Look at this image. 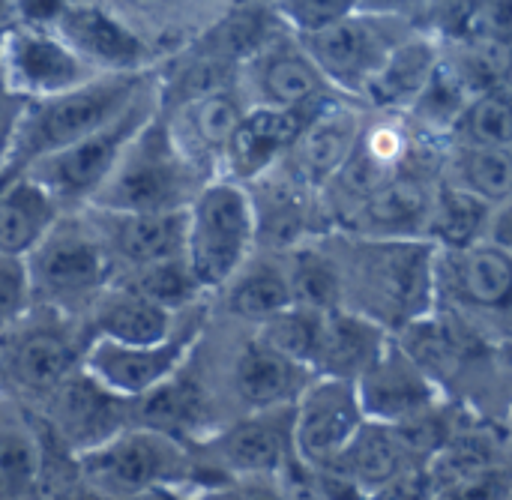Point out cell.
<instances>
[{"mask_svg": "<svg viewBox=\"0 0 512 500\" xmlns=\"http://www.w3.org/2000/svg\"><path fill=\"white\" fill-rule=\"evenodd\" d=\"M512 294L510 249L480 240L435 246V306L453 312H507Z\"/></svg>", "mask_w": 512, "mask_h": 500, "instance_id": "obj_11", "label": "cell"}, {"mask_svg": "<svg viewBox=\"0 0 512 500\" xmlns=\"http://www.w3.org/2000/svg\"><path fill=\"white\" fill-rule=\"evenodd\" d=\"M423 459L426 456L417 450V444L402 426L366 420L336 459L333 471L324 477H333L342 486L357 489L360 495L381 498L402 477L420 471Z\"/></svg>", "mask_w": 512, "mask_h": 500, "instance_id": "obj_14", "label": "cell"}, {"mask_svg": "<svg viewBox=\"0 0 512 500\" xmlns=\"http://www.w3.org/2000/svg\"><path fill=\"white\" fill-rule=\"evenodd\" d=\"M90 210L96 216L90 228L99 234L108 255H120L135 270L183 255L186 207L147 210V213H120V210H96V207Z\"/></svg>", "mask_w": 512, "mask_h": 500, "instance_id": "obj_18", "label": "cell"}, {"mask_svg": "<svg viewBox=\"0 0 512 500\" xmlns=\"http://www.w3.org/2000/svg\"><path fill=\"white\" fill-rule=\"evenodd\" d=\"M138 96H144V72H102L99 78L90 75L63 93L30 99L12 132L6 159L24 168L36 156L66 147L75 138L105 126Z\"/></svg>", "mask_w": 512, "mask_h": 500, "instance_id": "obj_3", "label": "cell"}, {"mask_svg": "<svg viewBox=\"0 0 512 500\" xmlns=\"http://www.w3.org/2000/svg\"><path fill=\"white\" fill-rule=\"evenodd\" d=\"M54 33L90 66L102 72H147L156 51L114 12L93 3H69Z\"/></svg>", "mask_w": 512, "mask_h": 500, "instance_id": "obj_15", "label": "cell"}, {"mask_svg": "<svg viewBox=\"0 0 512 500\" xmlns=\"http://www.w3.org/2000/svg\"><path fill=\"white\" fill-rule=\"evenodd\" d=\"M468 99H471V90L465 87L459 72L450 63L438 60V66L432 69V75L426 78V84L420 87L408 111L426 132L450 135Z\"/></svg>", "mask_w": 512, "mask_h": 500, "instance_id": "obj_35", "label": "cell"}, {"mask_svg": "<svg viewBox=\"0 0 512 500\" xmlns=\"http://www.w3.org/2000/svg\"><path fill=\"white\" fill-rule=\"evenodd\" d=\"M315 102L303 108H273V105L255 102L252 108H243V117L222 153L225 168L234 174L231 180L246 183V180H258L270 174V168L288 153L291 141L297 138Z\"/></svg>", "mask_w": 512, "mask_h": 500, "instance_id": "obj_16", "label": "cell"}, {"mask_svg": "<svg viewBox=\"0 0 512 500\" xmlns=\"http://www.w3.org/2000/svg\"><path fill=\"white\" fill-rule=\"evenodd\" d=\"M390 336H393V330H387L381 321H375L351 306L327 309V312H321L318 342H315V354H312V372L357 381V375L381 354V348L390 342Z\"/></svg>", "mask_w": 512, "mask_h": 500, "instance_id": "obj_21", "label": "cell"}, {"mask_svg": "<svg viewBox=\"0 0 512 500\" xmlns=\"http://www.w3.org/2000/svg\"><path fill=\"white\" fill-rule=\"evenodd\" d=\"M438 60L441 57L429 39L405 36L390 48L384 63L372 72L360 99H369L372 105L387 111H408L414 96L438 66Z\"/></svg>", "mask_w": 512, "mask_h": 500, "instance_id": "obj_29", "label": "cell"}, {"mask_svg": "<svg viewBox=\"0 0 512 500\" xmlns=\"http://www.w3.org/2000/svg\"><path fill=\"white\" fill-rule=\"evenodd\" d=\"M420 0H360V9H372V12H393L399 15V9L414 6Z\"/></svg>", "mask_w": 512, "mask_h": 500, "instance_id": "obj_43", "label": "cell"}, {"mask_svg": "<svg viewBox=\"0 0 512 500\" xmlns=\"http://www.w3.org/2000/svg\"><path fill=\"white\" fill-rule=\"evenodd\" d=\"M357 399L366 420L402 426L441 408V384L399 345L396 336L357 375Z\"/></svg>", "mask_w": 512, "mask_h": 500, "instance_id": "obj_12", "label": "cell"}, {"mask_svg": "<svg viewBox=\"0 0 512 500\" xmlns=\"http://www.w3.org/2000/svg\"><path fill=\"white\" fill-rule=\"evenodd\" d=\"M66 6H69V0H15V21L54 30V24Z\"/></svg>", "mask_w": 512, "mask_h": 500, "instance_id": "obj_42", "label": "cell"}, {"mask_svg": "<svg viewBox=\"0 0 512 500\" xmlns=\"http://www.w3.org/2000/svg\"><path fill=\"white\" fill-rule=\"evenodd\" d=\"M366 423L357 387L348 378L312 375L294 399L291 447L294 462L309 474H330L348 441Z\"/></svg>", "mask_w": 512, "mask_h": 500, "instance_id": "obj_8", "label": "cell"}, {"mask_svg": "<svg viewBox=\"0 0 512 500\" xmlns=\"http://www.w3.org/2000/svg\"><path fill=\"white\" fill-rule=\"evenodd\" d=\"M360 9V0H276V12L294 33L327 27Z\"/></svg>", "mask_w": 512, "mask_h": 500, "instance_id": "obj_40", "label": "cell"}, {"mask_svg": "<svg viewBox=\"0 0 512 500\" xmlns=\"http://www.w3.org/2000/svg\"><path fill=\"white\" fill-rule=\"evenodd\" d=\"M339 270L345 297H360L348 306L393 333L435 309V243L426 237L360 234V243L348 261H339Z\"/></svg>", "mask_w": 512, "mask_h": 500, "instance_id": "obj_1", "label": "cell"}, {"mask_svg": "<svg viewBox=\"0 0 512 500\" xmlns=\"http://www.w3.org/2000/svg\"><path fill=\"white\" fill-rule=\"evenodd\" d=\"M129 288L141 291L144 297L156 300L159 306L177 312L183 306H189L198 294H204L186 264L183 255L177 258H168V261H156V264H147V267H138L135 276L126 279Z\"/></svg>", "mask_w": 512, "mask_h": 500, "instance_id": "obj_39", "label": "cell"}, {"mask_svg": "<svg viewBox=\"0 0 512 500\" xmlns=\"http://www.w3.org/2000/svg\"><path fill=\"white\" fill-rule=\"evenodd\" d=\"M495 207L498 204H489L453 183H441L432 192L423 237L432 240L435 246H447V249L480 243V240H486L489 219H492Z\"/></svg>", "mask_w": 512, "mask_h": 500, "instance_id": "obj_30", "label": "cell"}, {"mask_svg": "<svg viewBox=\"0 0 512 500\" xmlns=\"http://www.w3.org/2000/svg\"><path fill=\"white\" fill-rule=\"evenodd\" d=\"M15 21V0H0V24Z\"/></svg>", "mask_w": 512, "mask_h": 500, "instance_id": "obj_44", "label": "cell"}, {"mask_svg": "<svg viewBox=\"0 0 512 500\" xmlns=\"http://www.w3.org/2000/svg\"><path fill=\"white\" fill-rule=\"evenodd\" d=\"M30 276V294L78 297L96 294L111 279V255L99 234L87 225H63L60 219L42 237V243L24 258Z\"/></svg>", "mask_w": 512, "mask_h": 500, "instance_id": "obj_13", "label": "cell"}, {"mask_svg": "<svg viewBox=\"0 0 512 500\" xmlns=\"http://www.w3.org/2000/svg\"><path fill=\"white\" fill-rule=\"evenodd\" d=\"M291 417L294 405L252 411V417L234 423L228 432L216 438L219 459L240 477H279L294 462L291 447Z\"/></svg>", "mask_w": 512, "mask_h": 500, "instance_id": "obj_19", "label": "cell"}, {"mask_svg": "<svg viewBox=\"0 0 512 500\" xmlns=\"http://www.w3.org/2000/svg\"><path fill=\"white\" fill-rule=\"evenodd\" d=\"M255 90L261 105L273 108H303L327 93V78L303 51V45H273L255 54Z\"/></svg>", "mask_w": 512, "mask_h": 500, "instance_id": "obj_27", "label": "cell"}, {"mask_svg": "<svg viewBox=\"0 0 512 500\" xmlns=\"http://www.w3.org/2000/svg\"><path fill=\"white\" fill-rule=\"evenodd\" d=\"M312 369L300 366L258 342H252L234 363V390L252 411L294 405L300 390L312 381Z\"/></svg>", "mask_w": 512, "mask_h": 500, "instance_id": "obj_28", "label": "cell"}, {"mask_svg": "<svg viewBox=\"0 0 512 500\" xmlns=\"http://www.w3.org/2000/svg\"><path fill=\"white\" fill-rule=\"evenodd\" d=\"M57 219V198L27 171H18L0 189V252L12 258H27Z\"/></svg>", "mask_w": 512, "mask_h": 500, "instance_id": "obj_26", "label": "cell"}, {"mask_svg": "<svg viewBox=\"0 0 512 500\" xmlns=\"http://www.w3.org/2000/svg\"><path fill=\"white\" fill-rule=\"evenodd\" d=\"M183 369H177L168 381H162L150 393L132 399L138 411V426H150L171 438H180L204 417V393Z\"/></svg>", "mask_w": 512, "mask_h": 500, "instance_id": "obj_31", "label": "cell"}, {"mask_svg": "<svg viewBox=\"0 0 512 500\" xmlns=\"http://www.w3.org/2000/svg\"><path fill=\"white\" fill-rule=\"evenodd\" d=\"M201 339L198 327H174L162 342L123 345L111 339L90 336L81 351V369L108 393L120 399H138L168 381L177 369H183Z\"/></svg>", "mask_w": 512, "mask_h": 500, "instance_id": "obj_9", "label": "cell"}, {"mask_svg": "<svg viewBox=\"0 0 512 500\" xmlns=\"http://www.w3.org/2000/svg\"><path fill=\"white\" fill-rule=\"evenodd\" d=\"M198 177L201 174L183 156L168 120L156 108L123 144L87 207L120 213L183 210L201 186Z\"/></svg>", "mask_w": 512, "mask_h": 500, "instance_id": "obj_2", "label": "cell"}, {"mask_svg": "<svg viewBox=\"0 0 512 500\" xmlns=\"http://www.w3.org/2000/svg\"><path fill=\"white\" fill-rule=\"evenodd\" d=\"M258 246L252 192L231 180L213 177L198 186L186 204V240L183 258L201 291H219L228 279L246 267Z\"/></svg>", "mask_w": 512, "mask_h": 500, "instance_id": "obj_4", "label": "cell"}, {"mask_svg": "<svg viewBox=\"0 0 512 500\" xmlns=\"http://www.w3.org/2000/svg\"><path fill=\"white\" fill-rule=\"evenodd\" d=\"M318 327H321V312L309 306L291 303L288 309L264 318L258 324V345L312 369V354L318 342Z\"/></svg>", "mask_w": 512, "mask_h": 500, "instance_id": "obj_37", "label": "cell"}, {"mask_svg": "<svg viewBox=\"0 0 512 500\" xmlns=\"http://www.w3.org/2000/svg\"><path fill=\"white\" fill-rule=\"evenodd\" d=\"M405 36V21L399 15L357 9L327 27L297 33V42L321 69L330 87L360 99L372 72Z\"/></svg>", "mask_w": 512, "mask_h": 500, "instance_id": "obj_6", "label": "cell"}, {"mask_svg": "<svg viewBox=\"0 0 512 500\" xmlns=\"http://www.w3.org/2000/svg\"><path fill=\"white\" fill-rule=\"evenodd\" d=\"M432 192L405 165L357 204V231L369 237H423Z\"/></svg>", "mask_w": 512, "mask_h": 500, "instance_id": "obj_25", "label": "cell"}, {"mask_svg": "<svg viewBox=\"0 0 512 500\" xmlns=\"http://www.w3.org/2000/svg\"><path fill=\"white\" fill-rule=\"evenodd\" d=\"M174 312L159 306L156 300L144 297L141 291L123 285H105L96 291L90 309V336L123 342V345H144L162 342L174 333ZM87 336V339H90Z\"/></svg>", "mask_w": 512, "mask_h": 500, "instance_id": "obj_24", "label": "cell"}, {"mask_svg": "<svg viewBox=\"0 0 512 500\" xmlns=\"http://www.w3.org/2000/svg\"><path fill=\"white\" fill-rule=\"evenodd\" d=\"M78 483L102 498H141L183 477L177 438L150 426H123L75 453Z\"/></svg>", "mask_w": 512, "mask_h": 500, "instance_id": "obj_5", "label": "cell"}, {"mask_svg": "<svg viewBox=\"0 0 512 500\" xmlns=\"http://www.w3.org/2000/svg\"><path fill=\"white\" fill-rule=\"evenodd\" d=\"M231 294H228V312L243 318V321H255L261 324L264 318L288 309L291 300V288H288V276L279 267L261 264L252 267L246 273H234L228 279Z\"/></svg>", "mask_w": 512, "mask_h": 500, "instance_id": "obj_34", "label": "cell"}, {"mask_svg": "<svg viewBox=\"0 0 512 500\" xmlns=\"http://www.w3.org/2000/svg\"><path fill=\"white\" fill-rule=\"evenodd\" d=\"M489 204H507L512 192L510 147L456 144L447 159V180Z\"/></svg>", "mask_w": 512, "mask_h": 500, "instance_id": "obj_32", "label": "cell"}, {"mask_svg": "<svg viewBox=\"0 0 512 500\" xmlns=\"http://www.w3.org/2000/svg\"><path fill=\"white\" fill-rule=\"evenodd\" d=\"M360 129L363 126L354 108L342 105L333 96H321L288 147L297 180L303 186L321 189L357 144Z\"/></svg>", "mask_w": 512, "mask_h": 500, "instance_id": "obj_17", "label": "cell"}, {"mask_svg": "<svg viewBox=\"0 0 512 500\" xmlns=\"http://www.w3.org/2000/svg\"><path fill=\"white\" fill-rule=\"evenodd\" d=\"M81 351L84 345H75L60 324L36 321L9 339L6 372L30 393H51L69 372L78 369Z\"/></svg>", "mask_w": 512, "mask_h": 500, "instance_id": "obj_22", "label": "cell"}, {"mask_svg": "<svg viewBox=\"0 0 512 500\" xmlns=\"http://www.w3.org/2000/svg\"><path fill=\"white\" fill-rule=\"evenodd\" d=\"M126 408H129V399H120V396L102 390L81 366L75 372H69L51 390L54 435L75 453L87 450L96 441L108 438L111 432L123 429Z\"/></svg>", "mask_w": 512, "mask_h": 500, "instance_id": "obj_20", "label": "cell"}, {"mask_svg": "<svg viewBox=\"0 0 512 500\" xmlns=\"http://www.w3.org/2000/svg\"><path fill=\"white\" fill-rule=\"evenodd\" d=\"M33 300L30 276L24 258H12L0 252V333H6Z\"/></svg>", "mask_w": 512, "mask_h": 500, "instance_id": "obj_41", "label": "cell"}, {"mask_svg": "<svg viewBox=\"0 0 512 500\" xmlns=\"http://www.w3.org/2000/svg\"><path fill=\"white\" fill-rule=\"evenodd\" d=\"M153 96H138L123 114L108 120L105 126L75 138L66 147H57L45 156H36L33 162L24 165V171L39 180L57 204L63 201H90V195L99 189L105 174L111 171L114 159L120 156L123 144L132 138V132L156 111Z\"/></svg>", "mask_w": 512, "mask_h": 500, "instance_id": "obj_7", "label": "cell"}, {"mask_svg": "<svg viewBox=\"0 0 512 500\" xmlns=\"http://www.w3.org/2000/svg\"><path fill=\"white\" fill-rule=\"evenodd\" d=\"M294 264L285 273L288 276V288H291V300L297 306H309L318 312L336 309L345 300V285H342V270L336 255L330 252H318L306 243L294 246Z\"/></svg>", "mask_w": 512, "mask_h": 500, "instance_id": "obj_33", "label": "cell"}, {"mask_svg": "<svg viewBox=\"0 0 512 500\" xmlns=\"http://www.w3.org/2000/svg\"><path fill=\"white\" fill-rule=\"evenodd\" d=\"M459 144H483V147H510L512 144V108L507 87L483 90L468 99L453 132Z\"/></svg>", "mask_w": 512, "mask_h": 500, "instance_id": "obj_36", "label": "cell"}, {"mask_svg": "<svg viewBox=\"0 0 512 500\" xmlns=\"http://www.w3.org/2000/svg\"><path fill=\"white\" fill-rule=\"evenodd\" d=\"M240 117H243V105L225 87V90H213V93H204L177 105L168 126L183 156L201 174V165L222 159Z\"/></svg>", "mask_w": 512, "mask_h": 500, "instance_id": "obj_23", "label": "cell"}, {"mask_svg": "<svg viewBox=\"0 0 512 500\" xmlns=\"http://www.w3.org/2000/svg\"><path fill=\"white\" fill-rule=\"evenodd\" d=\"M93 69L48 27L9 24L0 33V81L24 99H45L87 81Z\"/></svg>", "mask_w": 512, "mask_h": 500, "instance_id": "obj_10", "label": "cell"}, {"mask_svg": "<svg viewBox=\"0 0 512 500\" xmlns=\"http://www.w3.org/2000/svg\"><path fill=\"white\" fill-rule=\"evenodd\" d=\"M42 447L27 426H0V498H27L39 492Z\"/></svg>", "mask_w": 512, "mask_h": 500, "instance_id": "obj_38", "label": "cell"}]
</instances>
